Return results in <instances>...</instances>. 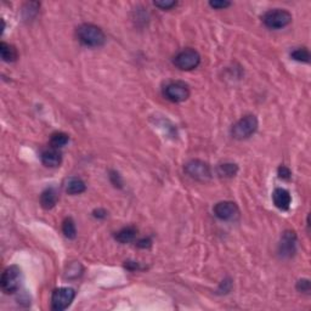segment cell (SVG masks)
<instances>
[{
  "label": "cell",
  "instance_id": "obj_5",
  "mask_svg": "<svg viewBox=\"0 0 311 311\" xmlns=\"http://www.w3.org/2000/svg\"><path fill=\"white\" fill-rule=\"evenodd\" d=\"M201 63V55L195 49H185L174 58V65L181 71H192Z\"/></svg>",
  "mask_w": 311,
  "mask_h": 311
},
{
  "label": "cell",
  "instance_id": "obj_20",
  "mask_svg": "<svg viewBox=\"0 0 311 311\" xmlns=\"http://www.w3.org/2000/svg\"><path fill=\"white\" fill-rule=\"evenodd\" d=\"M291 57L293 58V60L298 61V62L308 63L310 61V52L309 50L305 49V47H299V49H296L294 51H292Z\"/></svg>",
  "mask_w": 311,
  "mask_h": 311
},
{
  "label": "cell",
  "instance_id": "obj_4",
  "mask_svg": "<svg viewBox=\"0 0 311 311\" xmlns=\"http://www.w3.org/2000/svg\"><path fill=\"white\" fill-rule=\"evenodd\" d=\"M263 22L271 29H280L292 22V15L284 9L269 10L263 17Z\"/></svg>",
  "mask_w": 311,
  "mask_h": 311
},
{
  "label": "cell",
  "instance_id": "obj_26",
  "mask_svg": "<svg viewBox=\"0 0 311 311\" xmlns=\"http://www.w3.org/2000/svg\"><path fill=\"white\" fill-rule=\"evenodd\" d=\"M111 179H114V181H113V184L116 185V186H122V180H121V177H119V174L118 173H114V172H112L111 173Z\"/></svg>",
  "mask_w": 311,
  "mask_h": 311
},
{
  "label": "cell",
  "instance_id": "obj_6",
  "mask_svg": "<svg viewBox=\"0 0 311 311\" xmlns=\"http://www.w3.org/2000/svg\"><path fill=\"white\" fill-rule=\"evenodd\" d=\"M76 297V292L70 287H61L55 289L51 296V308L55 311H62L67 309Z\"/></svg>",
  "mask_w": 311,
  "mask_h": 311
},
{
  "label": "cell",
  "instance_id": "obj_22",
  "mask_svg": "<svg viewBox=\"0 0 311 311\" xmlns=\"http://www.w3.org/2000/svg\"><path fill=\"white\" fill-rule=\"evenodd\" d=\"M277 174H278V178H280V179H283V180H289L292 177L291 169L287 168V167H284V166L278 168Z\"/></svg>",
  "mask_w": 311,
  "mask_h": 311
},
{
  "label": "cell",
  "instance_id": "obj_15",
  "mask_svg": "<svg viewBox=\"0 0 311 311\" xmlns=\"http://www.w3.org/2000/svg\"><path fill=\"white\" fill-rule=\"evenodd\" d=\"M0 55L5 62H15L18 58L17 49L11 44L1 42L0 43Z\"/></svg>",
  "mask_w": 311,
  "mask_h": 311
},
{
  "label": "cell",
  "instance_id": "obj_24",
  "mask_svg": "<svg viewBox=\"0 0 311 311\" xmlns=\"http://www.w3.org/2000/svg\"><path fill=\"white\" fill-rule=\"evenodd\" d=\"M155 5L157 7H161L162 10H169L177 5V1H169V0L164 1L163 0V1H155Z\"/></svg>",
  "mask_w": 311,
  "mask_h": 311
},
{
  "label": "cell",
  "instance_id": "obj_11",
  "mask_svg": "<svg viewBox=\"0 0 311 311\" xmlns=\"http://www.w3.org/2000/svg\"><path fill=\"white\" fill-rule=\"evenodd\" d=\"M273 204L281 211H288L292 203V197L286 188H276L272 193Z\"/></svg>",
  "mask_w": 311,
  "mask_h": 311
},
{
  "label": "cell",
  "instance_id": "obj_12",
  "mask_svg": "<svg viewBox=\"0 0 311 311\" xmlns=\"http://www.w3.org/2000/svg\"><path fill=\"white\" fill-rule=\"evenodd\" d=\"M42 163L44 166L49 167V168H56L60 167L61 162H62V156L58 152L57 148H50V150L44 151L42 153Z\"/></svg>",
  "mask_w": 311,
  "mask_h": 311
},
{
  "label": "cell",
  "instance_id": "obj_18",
  "mask_svg": "<svg viewBox=\"0 0 311 311\" xmlns=\"http://www.w3.org/2000/svg\"><path fill=\"white\" fill-rule=\"evenodd\" d=\"M238 172L237 164L224 163L218 167V174L222 178H233Z\"/></svg>",
  "mask_w": 311,
  "mask_h": 311
},
{
  "label": "cell",
  "instance_id": "obj_27",
  "mask_svg": "<svg viewBox=\"0 0 311 311\" xmlns=\"http://www.w3.org/2000/svg\"><path fill=\"white\" fill-rule=\"evenodd\" d=\"M106 215H107V212L103 211V209H97V211L94 212V217L95 218H106Z\"/></svg>",
  "mask_w": 311,
  "mask_h": 311
},
{
  "label": "cell",
  "instance_id": "obj_13",
  "mask_svg": "<svg viewBox=\"0 0 311 311\" xmlns=\"http://www.w3.org/2000/svg\"><path fill=\"white\" fill-rule=\"evenodd\" d=\"M65 190L70 195H79V193H83L87 190V186H85V182L82 179L72 177L66 179Z\"/></svg>",
  "mask_w": 311,
  "mask_h": 311
},
{
  "label": "cell",
  "instance_id": "obj_25",
  "mask_svg": "<svg viewBox=\"0 0 311 311\" xmlns=\"http://www.w3.org/2000/svg\"><path fill=\"white\" fill-rule=\"evenodd\" d=\"M151 243H152V242H151L150 238H143V240L137 242V246H139L140 248H148V247L151 246Z\"/></svg>",
  "mask_w": 311,
  "mask_h": 311
},
{
  "label": "cell",
  "instance_id": "obj_3",
  "mask_svg": "<svg viewBox=\"0 0 311 311\" xmlns=\"http://www.w3.org/2000/svg\"><path fill=\"white\" fill-rule=\"evenodd\" d=\"M258 129V118L253 114H247L241 118L232 128V135L235 139H248Z\"/></svg>",
  "mask_w": 311,
  "mask_h": 311
},
{
  "label": "cell",
  "instance_id": "obj_14",
  "mask_svg": "<svg viewBox=\"0 0 311 311\" xmlns=\"http://www.w3.org/2000/svg\"><path fill=\"white\" fill-rule=\"evenodd\" d=\"M58 201V195L56 190L52 187L46 188L41 196V204L44 209H52L56 206Z\"/></svg>",
  "mask_w": 311,
  "mask_h": 311
},
{
  "label": "cell",
  "instance_id": "obj_1",
  "mask_svg": "<svg viewBox=\"0 0 311 311\" xmlns=\"http://www.w3.org/2000/svg\"><path fill=\"white\" fill-rule=\"evenodd\" d=\"M78 41L85 46L97 47L105 44L106 36L100 27L90 23H84L77 29Z\"/></svg>",
  "mask_w": 311,
  "mask_h": 311
},
{
  "label": "cell",
  "instance_id": "obj_19",
  "mask_svg": "<svg viewBox=\"0 0 311 311\" xmlns=\"http://www.w3.org/2000/svg\"><path fill=\"white\" fill-rule=\"evenodd\" d=\"M62 232L65 233V236L70 240H74L77 236V228L76 224H74L73 219L71 218H67V219L63 220L62 222Z\"/></svg>",
  "mask_w": 311,
  "mask_h": 311
},
{
  "label": "cell",
  "instance_id": "obj_16",
  "mask_svg": "<svg viewBox=\"0 0 311 311\" xmlns=\"http://www.w3.org/2000/svg\"><path fill=\"white\" fill-rule=\"evenodd\" d=\"M137 230L134 226H127L123 227L122 230H119L118 232L114 235V238L119 242V243H129V242L134 241L136 237Z\"/></svg>",
  "mask_w": 311,
  "mask_h": 311
},
{
  "label": "cell",
  "instance_id": "obj_10",
  "mask_svg": "<svg viewBox=\"0 0 311 311\" xmlns=\"http://www.w3.org/2000/svg\"><path fill=\"white\" fill-rule=\"evenodd\" d=\"M214 214L218 219L224 220V222H230V220H235L238 217L240 209H238L237 204L235 202L222 201L215 204Z\"/></svg>",
  "mask_w": 311,
  "mask_h": 311
},
{
  "label": "cell",
  "instance_id": "obj_21",
  "mask_svg": "<svg viewBox=\"0 0 311 311\" xmlns=\"http://www.w3.org/2000/svg\"><path fill=\"white\" fill-rule=\"evenodd\" d=\"M297 289L303 293H309L310 292V281L304 278V280H299L297 283Z\"/></svg>",
  "mask_w": 311,
  "mask_h": 311
},
{
  "label": "cell",
  "instance_id": "obj_9",
  "mask_svg": "<svg viewBox=\"0 0 311 311\" xmlns=\"http://www.w3.org/2000/svg\"><path fill=\"white\" fill-rule=\"evenodd\" d=\"M297 252V235L294 231H284L281 242L278 244V253L283 259H289Z\"/></svg>",
  "mask_w": 311,
  "mask_h": 311
},
{
  "label": "cell",
  "instance_id": "obj_8",
  "mask_svg": "<svg viewBox=\"0 0 311 311\" xmlns=\"http://www.w3.org/2000/svg\"><path fill=\"white\" fill-rule=\"evenodd\" d=\"M163 94L167 100L175 103H179L184 102V101L188 99V96H190V89H188L187 84H185L184 82H172V83L166 85Z\"/></svg>",
  "mask_w": 311,
  "mask_h": 311
},
{
  "label": "cell",
  "instance_id": "obj_2",
  "mask_svg": "<svg viewBox=\"0 0 311 311\" xmlns=\"http://www.w3.org/2000/svg\"><path fill=\"white\" fill-rule=\"evenodd\" d=\"M22 281V271L17 265L6 267L1 275V288L5 293L11 294L18 291Z\"/></svg>",
  "mask_w": 311,
  "mask_h": 311
},
{
  "label": "cell",
  "instance_id": "obj_23",
  "mask_svg": "<svg viewBox=\"0 0 311 311\" xmlns=\"http://www.w3.org/2000/svg\"><path fill=\"white\" fill-rule=\"evenodd\" d=\"M230 2L226 0H214V1H209V6L213 9H225V7L230 6Z\"/></svg>",
  "mask_w": 311,
  "mask_h": 311
},
{
  "label": "cell",
  "instance_id": "obj_17",
  "mask_svg": "<svg viewBox=\"0 0 311 311\" xmlns=\"http://www.w3.org/2000/svg\"><path fill=\"white\" fill-rule=\"evenodd\" d=\"M68 141H70V136H68L66 133L57 132L51 135L50 145L52 146V148H61V147H63V146L67 145Z\"/></svg>",
  "mask_w": 311,
  "mask_h": 311
},
{
  "label": "cell",
  "instance_id": "obj_7",
  "mask_svg": "<svg viewBox=\"0 0 311 311\" xmlns=\"http://www.w3.org/2000/svg\"><path fill=\"white\" fill-rule=\"evenodd\" d=\"M185 173L198 181H208L212 178V170L208 163L199 159H192L185 166Z\"/></svg>",
  "mask_w": 311,
  "mask_h": 311
}]
</instances>
